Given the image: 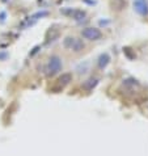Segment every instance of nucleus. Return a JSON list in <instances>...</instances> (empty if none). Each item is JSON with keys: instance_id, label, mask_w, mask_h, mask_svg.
Listing matches in <instances>:
<instances>
[{"instance_id": "6", "label": "nucleus", "mask_w": 148, "mask_h": 156, "mask_svg": "<svg viewBox=\"0 0 148 156\" xmlns=\"http://www.w3.org/2000/svg\"><path fill=\"white\" fill-rule=\"evenodd\" d=\"M58 85L59 87H66V85H68L69 83L72 81V73H69V72H64V73H62L59 77H58Z\"/></svg>"}, {"instance_id": "5", "label": "nucleus", "mask_w": 148, "mask_h": 156, "mask_svg": "<svg viewBox=\"0 0 148 156\" xmlns=\"http://www.w3.org/2000/svg\"><path fill=\"white\" fill-rule=\"evenodd\" d=\"M110 60H111L110 55L107 53H102L97 59V67L100 70H105V68L109 66V63H110Z\"/></svg>"}, {"instance_id": "14", "label": "nucleus", "mask_w": 148, "mask_h": 156, "mask_svg": "<svg viewBox=\"0 0 148 156\" xmlns=\"http://www.w3.org/2000/svg\"><path fill=\"white\" fill-rule=\"evenodd\" d=\"M8 57V54L7 53H0V60H4Z\"/></svg>"}, {"instance_id": "4", "label": "nucleus", "mask_w": 148, "mask_h": 156, "mask_svg": "<svg viewBox=\"0 0 148 156\" xmlns=\"http://www.w3.org/2000/svg\"><path fill=\"white\" fill-rule=\"evenodd\" d=\"M132 7H134V11L136 12L139 16H142V17L148 16V2L147 0H134Z\"/></svg>"}, {"instance_id": "9", "label": "nucleus", "mask_w": 148, "mask_h": 156, "mask_svg": "<svg viewBox=\"0 0 148 156\" xmlns=\"http://www.w3.org/2000/svg\"><path fill=\"white\" fill-rule=\"evenodd\" d=\"M84 49H85V43L83 42V40H80V38H76L73 46L71 47V51H73V53H80V51H83Z\"/></svg>"}, {"instance_id": "1", "label": "nucleus", "mask_w": 148, "mask_h": 156, "mask_svg": "<svg viewBox=\"0 0 148 156\" xmlns=\"http://www.w3.org/2000/svg\"><path fill=\"white\" fill-rule=\"evenodd\" d=\"M62 68H63L62 58L58 57V55H51L49 58V62L46 64V75L49 77L55 76L62 71Z\"/></svg>"}, {"instance_id": "8", "label": "nucleus", "mask_w": 148, "mask_h": 156, "mask_svg": "<svg viewBox=\"0 0 148 156\" xmlns=\"http://www.w3.org/2000/svg\"><path fill=\"white\" fill-rule=\"evenodd\" d=\"M69 17L77 21V23H80V21H83L86 17V13H85V11H81V9H72Z\"/></svg>"}, {"instance_id": "7", "label": "nucleus", "mask_w": 148, "mask_h": 156, "mask_svg": "<svg viewBox=\"0 0 148 156\" xmlns=\"http://www.w3.org/2000/svg\"><path fill=\"white\" fill-rule=\"evenodd\" d=\"M97 85H98V79H97V77H89L88 80L84 81L83 88H84L85 90H88V92H90V90H93Z\"/></svg>"}, {"instance_id": "3", "label": "nucleus", "mask_w": 148, "mask_h": 156, "mask_svg": "<svg viewBox=\"0 0 148 156\" xmlns=\"http://www.w3.org/2000/svg\"><path fill=\"white\" fill-rule=\"evenodd\" d=\"M122 88L130 93H135V92L140 90L142 85L136 79H134V77H127V79H125L122 81Z\"/></svg>"}, {"instance_id": "12", "label": "nucleus", "mask_w": 148, "mask_h": 156, "mask_svg": "<svg viewBox=\"0 0 148 156\" xmlns=\"http://www.w3.org/2000/svg\"><path fill=\"white\" fill-rule=\"evenodd\" d=\"M47 15H49V12H46V11H43V12H38V13H36V15L33 16V19H34V20H37L38 17H45V16H47Z\"/></svg>"}, {"instance_id": "10", "label": "nucleus", "mask_w": 148, "mask_h": 156, "mask_svg": "<svg viewBox=\"0 0 148 156\" xmlns=\"http://www.w3.org/2000/svg\"><path fill=\"white\" fill-rule=\"evenodd\" d=\"M89 66H90L89 62H83L76 67V72L79 73V75H85V73L89 71Z\"/></svg>"}, {"instance_id": "13", "label": "nucleus", "mask_w": 148, "mask_h": 156, "mask_svg": "<svg viewBox=\"0 0 148 156\" xmlns=\"http://www.w3.org/2000/svg\"><path fill=\"white\" fill-rule=\"evenodd\" d=\"M40 50H41V46H34V47H33V50L29 53V55H30V57H34V55H36Z\"/></svg>"}, {"instance_id": "11", "label": "nucleus", "mask_w": 148, "mask_h": 156, "mask_svg": "<svg viewBox=\"0 0 148 156\" xmlns=\"http://www.w3.org/2000/svg\"><path fill=\"white\" fill-rule=\"evenodd\" d=\"M76 41V37H72V36H67L66 38L63 40V46L66 47V49L71 50V47L73 46V43Z\"/></svg>"}, {"instance_id": "2", "label": "nucleus", "mask_w": 148, "mask_h": 156, "mask_svg": "<svg viewBox=\"0 0 148 156\" xmlns=\"http://www.w3.org/2000/svg\"><path fill=\"white\" fill-rule=\"evenodd\" d=\"M81 37L88 41H98L102 38V32L98 28L88 27V28H84L81 30Z\"/></svg>"}]
</instances>
